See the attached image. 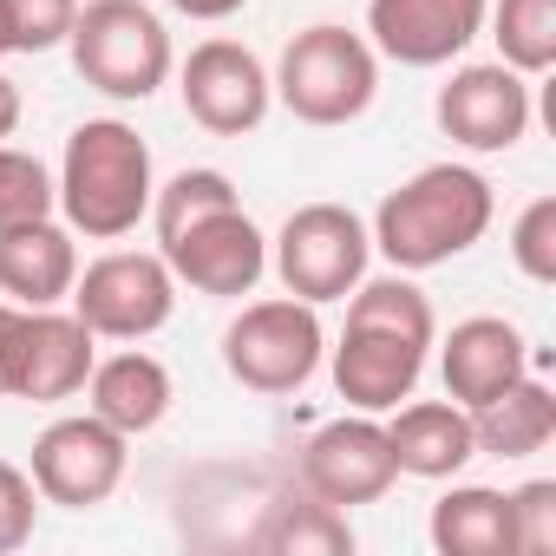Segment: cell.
Wrapping results in <instances>:
<instances>
[{
	"label": "cell",
	"instance_id": "cell-1",
	"mask_svg": "<svg viewBox=\"0 0 556 556\" xmlns=\"http://www.w3.org/2000/svg\"><path fill=\"white\" fill-rule=\"evenodd\" d=\"M491 210H497L491 184L471 164H426L419 177L387 190L367 236L400 275H419V268H439V262L465 255L491 229Z\"/></svg>",
	"mask_w": 556,
	"mask_h": 556
},
{
	"label": "cell",
	"instance_id": "cell-2",
	"mask_svg": "<svg viewBox=\"0 0 556 556\" xmlns=\"http://www.w3.org/2000/svg\"><path fill=\"white\" fill-rule=\"evenodd\" d=\"M60 210L73 236L92 242H118L138 229V216H151V144L125 125V118H86L66 138V164H60Z\"/></svg>",
	"mask_w": 556,
	"mask_h": 556
},
{
	"label": "cell",
	"instance_id": "cell-3",
	"mask_svg": "<svg viewBox=\"0 0 556 556\" xmlns=\"http://www.w3.org/2000/svg\"><path fill=\"white\" fill-rule=\"evenodd\" d=\"M66 47L79 79L118 105H144L170 79V34L144 0H86L73 14Z\"/></svg>",
	"mask_w": 556,
	"mask_h": 556
},
{
	"label": "cell",
	"instance_id": "cell-4",
	"mask_svg": "<svg viewBox=\"0 0 556 556\" xmlns=\"http://www.w3.org/2000/svg\"><path fill=\"white\" fill-rule=\"evenodd\" d=\"M275 99H282L302 125H354L374 92H380V60L361 34L348 27H308L289 40L282 66H275Z\"/></svg>",
	"mask_w": 556,
	"mask_h": 556
},
{
	"label": "cell",
	"instance_id": "cell-5",
	"mask_svg": "<svg viewBox=\"0 0 556 556\" xmlns=\"http://www.w3.org/2000/svg\"><path fill=\"white\" fill-rule=\"evenodd\" d=\"M223 367L236 387L249 393H302L321 367V321L315 302L275 295V302H249L229 328H223Z\"/></svg>",
	"mask_w": 556,
	"mask_h": 556
},
{
	"label": "cell",
	"instance_id": "cell-6",
	"mask_svg": "<svg viewBox=\"0 0 556 556\" xmlns=\"http://www.w3.org/2000/svg\"><path fill=\"white\" fill-rule=\"evenodd\" d=\"M367 255H374V236L367 223L348 210V203H302L282 236H275V275L295 302H348L354 282L367 275Z\"/></svg>",
	"mask_w": 556,
	"mask_h": 556
},
{
	"label": "cell",
	"instance_id": "cell-7",
	"mask_svg": "<svg viewBox=\"0 0 556 556\" xmlns=\"http://www.w3.org/2000/svg\"><path fill=\"white\" fill-rule=\"evenodd\" d=\"M73 315L92 328V341H144L170 321L177 308V275L164 255L144 249H112L73 282Z\"/></svg>",
	"mask_w": 556,
	"mask_h": 556
},
{
	"label": "cell",
	"instance_id": "cell-8",
	"mask_svg": "<svg viewBox=\"0 0 556 556\" xmlns=\"http://www.w3.org/2000/svg\"><path fill=\"white\" fill-rule=\"evenodd\" d=\"M92 328L60 308H14L8 341H0V393L14 400H73L92 380Z\"/></svg>",
	"mask_w": 556,
	"mask_h": 556
},
{
	"label": "cell",
	"instance_id": "cell-9",
	"mask_svg": "<svg viewBox=\"0 0 556 556\" xmlns=\"http://www.w3.org/2000/svg\"><path fill=\"white\" fill-rule=\"evenodd\" d=\"M131 439L112 432L99 413H79V419H53L40 439H34V491L47 504H66V510H92L105 504L118 484H125V452Z\"/></svg>",
	"mask_w": 556,
	"mask_h": 556
},
{
	"label": "cell",
	"instance_id": "cell-10",
	"mask_svg": "<svg viewBox=\"0 0 556 556\" xmlns=\"http://www.w3.org/2000/svg\"><path fill=\"white\" fill-rule=\"evenodd\" d=\"M184 112L210 131V138H242L268 118L275 105V86H268V66L242 47V40H203L190 47L184 60Z\"/></svg>",
	"mask_w": 556,
	"mask_h": 556
},
{
	"label": "cell",
	"instance_id": "cell-11",
	"mask_svg": "<svg viewBox=\"0 0 556 556\" xmlns=\"http://www.w3.org/2000/svg\"><path fill=\"white\" fill-rule=\"evenodd\" d=\"M400 465H393V445H387V426L374 413H354V419H334L308 439L302 452V484L334 504V510H354V504H380L393 491Z\"/></svg>",
	"mask_w": 556,
	"mask_h": 556
},
{
	"label": "cell",
	"instance_id": "cell-12",
	"mask_svg": "<svg viewBox=\"0 0 556 556\" xmlns=\"http://www.w3.org/2000/svg\"><path fill=\"white\" fill-rule=\"evenodd\" d=\"M164 262L177 282H190L197 295H249L262 282V268H268V236L236 210H216L203 223H190L184 236L164 242Z\"/></svg>",
	"mask_w": 556,
	"mask_h": 556
},
{
	"label": "cell",
	"instance_id": "cell-13",
	"mask_svg": "<svg viewBox=\"0 0 556 556\" xmlns=\"http://www.w3.org/2000/svg\"><path fill=\"white\" fill-rule=\"evenodd\" d=\"M439 131L465 151H510L530 131V86L523 73L497 66H458L439 86Z\"/></svg>",
	"mask_w": 556,
	"mask_h": 556
},
{
	"label": "cell",
	"instance_id": "cell-14",
	"mask_svg": "<svg viewBox=\"0 0 556 556\" xmlns=\"http://www.w3.org/2000/svg\"><path fill=\"white\" fill-rule=\"evenodd\" d=\"M491 0H367V34L400 66H452L484 34Z\"/></svg>",
	"mask_w": 556,
	"mask_h": 556
},
{
	"label": "cell",
	"instance_id": "cell-15",
	"mask_svg": "<svg viewBox=\"0 0 556 556\" xmlns=\"http://www.w3.org/2000/svg\"><path fill=\"white\" fill-rule=\"evenodd\" d=\"M79 282V249L73 229L53 216L0 229V295L14 308H60Z\"/></svg>",
	"mask_w": 556,
	"mask_h": 556
},
{
	"label": "cell",
	"instance_id": "cell-16",
	"mask_svg": "<svg viewBox=\"0 0 556 556\" xmlns=\"http://www.w3.org/2000/svg\"><path fill=\"white\" fill-rule=\"evenodd\" d=\"M439 374H445V400H458L465 413L491 406L510 380L530 374V354H523V334L497 315H471L452 328L445 354H439Z\"/></svg>",
	"mask_w": 556,
	"mask_h": 556
},
{
	"label": "cell",
	"instance_id": "cell-17",
	"mask_svg": "<svg viewBox=\"0 0 556 556\" xmlns=\"http://www.w3.org/2000/svg\"><path fill=\"white\" fill-rule=\"evenodd\" d=\"M419 374H426V348L387 328H348L334 348V387L354 413H393L400 400H413Z\"/></svg>",
	"mask_w": 556,
	"mask_h": 556
},
{
	"label": "cell",
	"instance_id": "cell-18",
	"mask_svg": "<svg viewBox=\"0 0 556 556\" xmlns=\"http://www.w3.org/2000/svg\"><path fill=\"white\" fill-rule=\"evenodd\" d=\"M387 445H393V465H400L406 478H458V471L478 458L471 413H465L458 400H413V406H393Z\"/></svg>",
	"mask_w": 556,
	"mask_h": 556
},
{
	"label": "cell",
	"instance_id": "cell-19",
	"mask_svg": "<svg viewBox=\"0 0 556 556\" xmlns=\"http://www.w3.org/2000/svg\"><path fill=\"white\" fill-rule=\"evenodd\" d=\"M86 387H92V413L125 439L164 426V413H170V374H164L157 354H138V348L112 354V361H92Z\"/></svg>",
	"mask_w": 556,
	"mask_h": 556
},
{
	"label": "cell",
	"instance_id": "cell-20",
	"mask_svg": "<svg viewBox=\"0 0 556 556\" xmlns=\"http://www.w3.org/2000/svg\"><path fill=\"white\" fill-rule=\"evenodd\" d=\"M432 549H439V556H517L510 491L452 484V491L432 504Z\"/></svg>",
	"mask_w": 556,
	"mask_h": 556
},
{
	"label": "cell",
	"instance_id": "cell-21",
	"mask_svg": "<svg viewBox=\"0 0 556 556\" xmlns=\"http://www.w3.org/2000/svg\"><path fill=\"white\" fill-rule=\"evenodd\" d=\"M471 439L491 458H530V452H543L556 439V393L543 380H530V374L510 380L491 406L471 413Z\"/></svg>",
	"mask_w": 556,
	"mask_h": 556
},
{
	"label": "cell",
	"instance_id": "cell-22",
	"mask_svg": "<svg viewBox=\"0 0 556 556\" xmlns=\"http://www.w3.org/2000/svg\"><path fill=\"white\" fill-rule=\"evenodd\" d=\"M255 543L262 549H282V556H348L354 549V523H348V510H334V504H321L308 491V497L268 504Z\"/></svg>",
	"mask_w": 556,
	"mask_h": 556
},
{
	"label": "cell",
	"instance_id": "cell-23",
	"mask_svg": "<svg viewBox=\"0 0 556 556\" xmlns=\"http://www.w3.org/2000/svg\"><path fill=\"white\" fill-rule=\"evenodd\" d=\"M348 328H387L413 348H432L439 321H432V302L406 282V275H380V282H354V302H348Z\"/></svg>",
	"mask_w": 556,
	"mask_h": 556
},
{
	"label": "cell",
	"instance_id": "cell-24",
	"mask_svg": "<svg viewBox=\"0 0 556 556\" xmlns=\"http://www.w3.org/2000/svg\"><path fill=\"white\" fill-rule=\"evenodd\" d=\"M484 21H491V40L510 73L536 79L556 66V0H497Z\"/></svg>",
	"mask_w": 556,
	"mask_h": 556
},
{
	"label": "cell",
	"instance_id": "cell-25",
	"mask_svg": "<svg viewBox=\"0 0 556 556\" xmlns=\"http://www.w3.org/2000/svg\"><path fill=\"white\" fill-rule=\"evenodd\" d=\"M216 210H236V184L223 170H177L164 190H151V223H157V242L184 236L190 223L216 216Z\"/></svg>",
	"mask_w": 556,
	"mask_h": 556
},
{
	"label": "cell",
	"instance_id": "cell-26",
	"mask_svg": "<svg viewBox=\"0 0 556 556\" xmlns=\"http://www.w3.org/2000/svg\"><path fill=\"white\" fill-rule=\"evenodd\" d=\"M53 203H60V190H53L47 164L27 157V151H14V144H0V229L53 216Z\"/></svg>",
	"mask_w": 556,
	"mask_h": 556
},
{
	"label": "cell",
	"instance_id": "cell-27",
	"mask_svg": "<svg viewBox=\"0 0 556 556\" xmlns=\"http://www.w3.org/2000/svg\"><path fill=\"white\" fill-rule=\"evenodd\" d=\"M79 0H0V27H8V53H53L73 34Z\"/></svg>",
	"mask_w": 556,
	"mask_h": 556
},
{
	"label": "cell",
	"instance_id": "cell-28",
	"mask_svg": "<svg viewBox=\"0 0 556 556\" xmlns=\"http://www.w3.org/2000/svg\"><path fill=\"white\" fill-rule=\"evenodd\" d=\"M510 262L530 282H556V197H536L510 229Z\"/></svg>",
	"mask_w": 556,
	"mask_h": 556
},
{
	"label": "cell",
	"instance_id": "cell-29",
	"mask_svg": "<svg viewBox=\"0 0 556 556\" xmlns=\"http://www.w3.org/2000/svg\"><path fill=\"white\" fill-rule=\"evenodd\" d=\"M510 517H517V556L556 549V484L549 478H530L523 491H510Z\"/></svg>",
	"mask_w": 556,
	"mask_h": 556
},
{
	"label": "cell",
	"instance_id": "cell-30",
	"mask_svg": "<svg viewBox=\"0 0 556 556\" xmlns=\"http://www.w3.org/2000/svg\"><path fill=\"white\" fill-rule=\"evenodd\" d=\"M34 517H40V491L21 465L0 458V556H14L27 536H34Z\"/></svg>",
	"mask_w": 556,
	"mask_h": 556
},
{
	"label": "cell",
	"instance_id": "cell-31",
	"mask_svg": "<svg viewBox=\"0 0 556 556\" xmlns=\"http://www.w3.org/2000/svg\"><path fill=\"white\" fill-rule=\"evenodd\" d=\"M177 14H190V21H229V14H242L249 0H170Z\"/></svg>",
	"mask_w": 556,
	"mask_h": 556
},
{
	"label": "cell",
	"instance_id": "cell-32",
	"mask_svg": "<svg viewBox=\"0 0 556 556\" xmlns=\"http://www.w3.org/2000/svg\"><path fill=\"white\" fill-rule=\"evenodd\" d=\"M14 125H21V86H14L8 73H0V144L14 138Z\"/></svg>",
	"mask_w": 556,
	"mask_h": 556
},
{
	"label": "cell",
	"instance_id": "cell-33",
	"mask_svg": "<svg viewBox=\"0 0 556 556\" xmlns=\"http://www.w3.org/2000/svg\"><path fill=\"white\" fill-rule=\"evenodd\" d=\"M8 321H14V302H0V341H8Z\"/></svg>",
	"mask_w": 556,
	"mask_h": 556
},
{
	"label": "cell",
	"instance_id": "cell-34",
	"mask_svg": "<svg viewBox=\"0 0 556 556\" xmlns=\"http://www.w3.org/2000/svg\"><path fill=\"white\" fill-rule=\"evenodd\" d=\"M0 53H8V27H0Z\"/></svg>",
	"mask_w": 556,
	"mask_h": 556
}]
</instances>
